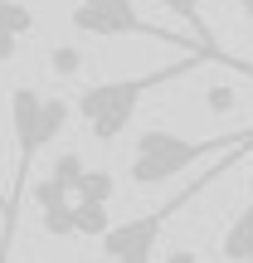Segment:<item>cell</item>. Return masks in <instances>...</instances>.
Wrapping results in <instances>:
<instances>
[{"mask_svg": "<svg viewBox=\"0 0 253 263\" xmlns=\"http://www.w3.org/2000/svg\"><path fill=\"white\" fill-rule=\"evenodd\" d=\"M248 151H253V146H234V151H224V156H215L195 180H190V185H180V195H170L166 205H156L151 215H137V219H127V224H107L103 239H98V244H103V263H151V258H156L161 234H166V224L190 205V200L205 195L215 180H224L229 171L248 156Z\"/></svg>", "mask_w": 253, "mask_h": 263, "instance_id": "obj_4", "label": "cell"}, {"mask_svg": "<svg viewBox=\"0 0 253 263\" xmlns=\"http://www.w3.org/2000/svg\"><path fill=\"white\" fill-rule=\"evenodd\" d=\"M34 10L20 5V0H0V64H10V59L20 54V39L34 34Z\"/></svg>", "mask_w": 253, "mask_h": 263, "instance_id": "obj_6", "label": "cell"}, {"mask_svg": "<svg viewBox=\"0 0 253 263\" xmlns=\"http://www.w3.org/2000/svg\"><path fill=\"white\" fill-rule=\"evenodd\" d=\"M0 210H5V190H0Z\"/></svg>", "mask_w": 253, "mask_h": 263, "instance_id": "obj_12", "label": "cell"}, {"mask_svg": "<svg viewBox=\"0 0 253 263\" xmlns=\"http://www.w3.org/2000/svg\"><path fill=\"white\" fill-rule=\"evenodd\" d=\"M234 146H253V127L219 132V137H180V132H166V127H146L131 141L127 176H131V185L151 190V185H166V180H176L185 171L205 166V161L224 156Z\"/></svg>", "mask_w": 253, "mask_h": 263, "instance_id": "obj_3", "label": "cell"}, {"mask_svg": "<svg viewBox=\"0 0 253 263\" xmlns=\"http://www.w3.org/2000/svg\"><path fill=\"white\" fill-rule=\"evenodd\" d=\"M112 195H117L112 171H88V166H83V176H78V185H73V200H88V205H112Z\"/></svg>", "mask_w": 253, "mask_h": 263, "instance_id": "obj_8", "label": "cell"}, {"mask_svg": "<svg viewBox=\"0 0 253 263\" xmlns=\"http://www.w3.org/2000/svg\"><path fill=\"white\" fill-rule=\"evenodd\" d=\"M49 68H54L59 78H73L78 68H83V54H78L73 44H59V49H49Z\"/></svg>", "mask_w": 253, "mask_h": 263, "instance_id": "obj_9", "label": "cell"}, {"mask_svg": "<svg viewBox=\"0 0 253 263\" xmlns=\"http://www.w3.org/2000/svg\"><path fill=\"white\" fill-rule=\"evenodd\" d=\"M200 64H215V59H209V54H185L180 64L151 68V73H137V78H103V83H88L83 93H78L73 112L83 117V127H88L93 141L112 146V141L131 127L141 98L156 93V88H166V83H176V78H185V73H195Z\"/></svg>", "mask_w": 253, "mask_h": 263, "instance_id": "obj_2", "label": "cell"}, {"mask_svg": "<svg viewBox=\"0 0 253 263\" xmlns=\"http://www.w3.org/2000/svg\"><path fill=\"white\" fill-rule=\"evenodd\" d=\"M73 117V103L54 93H39L29 83L10 88V132H15V180H10L5 210H0V263L15 249V229H20V210H25V190H29V166L44 146H54L59 132Z\"/></svg>", "mask_w": 253, "mask_h": 263, "instance_id": "obj_1", "label": "cell"}, {"mask_svg": "<svg viewBox=\"0 0 253 263\" xmlns=\"http://www.w3.org/2000/svg\"><path fill=\"white\" fill-rule=\"evenodd\" d=\"M205 103L215 107V112H229V107H234L239 98H234V88H209V93H205Z\"/></svg>", "mask_w": 253, "mask_h": 263, "instance_id": "obj_10", "label": "cell"}, {"mask_svg": "<svg viewBox=\"0 0 253 263\" xmlns=\"http://www.w3.org/2000/svg\"><path fill=\"white\" fill-rule=\"evenodd\" d=\"M219 254H224L229 263H253V195H248V205L234 215V224L219 234Z\"/></svg>", "mask_w": 253, "mask_h": 263, "instance_id": "obj_7", "label": "cell"}, {"mask_svg": "<svg viewBox=\"0 0 253 263\" xmlns=\"http://www.w3.org/2000/svg\"><path fill=\"white\" fill-rule=\"evenodd\" d=\"M239 10H244V20L253 25V0H239Z\"/></svg>", "mask_w": 253, "mask_h": 263, "instance_id": "obj_11", "label": "cell"}, {"mask_svg": "<svg viewBox=\"0 0 253 263\" xmlns=\"http://www.w3.org/2000/svg\"><path fill=\"white\" fill-rule=\"evenodd\" d=\"M73 29L93 39H156V44H180L185 54H205L190 34L151 25L137 10V0H78L73 5Z\"/></svg>", "mask_w": 253, "mask_h": 263, "instance_id": "obj_5", "label": "cell"}]
</instances>
